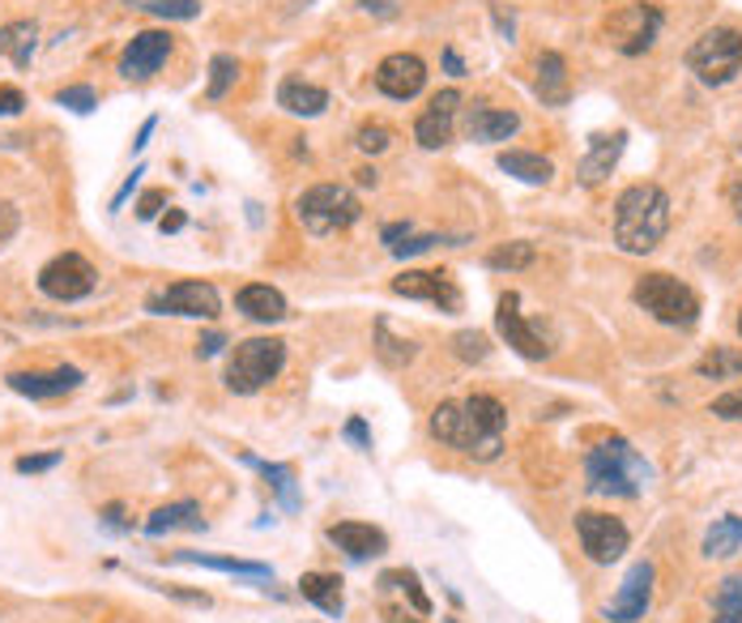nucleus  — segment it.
Instances as JSON below:
<instances>
[{"label": "nucleus", "instance_id": "47", "mask_svg": "<svg viewBox=\"0 0 742 623\" xmlns=\"http://www.w3.org/2000/svg\"><path fill=\"white\" fill-rule=\"evenodd\" d=\"M342 436H346L354 449H363V453L372 449V431H367V423H363V418H350L346 427H342Z\"/></svg>", "mask_w": 742, "mask_h": 623}, {"label": "nucleus", "instance_id": "14", "mask_svg": "<svg viewBox=\"0 0 742 623\" xmlns=\"http://www.w3.org/2000/svg\"><path fill=\"white\" fill-rule=\"evenodd\" d=\"M653 564L641 560V564H632L628 576H623V585H619V594L601 607V620L610 623H636L648 615V602H653Z\"/></svg>", "mask_w": 742, "mask_h": 623}, {"label": "nucleus", "instance_id": "60", "mask_svg": "<svg viewBox=\"0 0 742 623\" xmlns=\"http://www.w3.org/2000/svg\"><path fill=\"white\" fill-rule=\"evenodd\" d=\"M445 623H457V620H445Z\"/></svg>", "mask_w": 742, "mask_h": 623}, {"label": "nucleus", "instance_id": "6", "mask_svg": "<svg viewBox=\"0 0 742 623\" xmlns=\"http://www.w3.org/2000/svg\"><path fill=\"white\" fill-rule=\"evenodd\" d=\"M295 218L307 235H333V231L354 227L363 218V206L346 184H312L307 193H299Z\"/></svg>", "mask_w": 742, "mask_h": 623}, {"label": "nucleus", "instance_id": "7", "mask_svg": "<svg viewBox=\"0 0 742 623\" xmlns=\"http://www.w3.org/2000/svg\"><path fill=\"white\" fill-rule=\"evenodd\" d=\"M688 69L704 86H730L742 69V35L734 26H713L688 48Z\"/></svg>", "mask_w": 742, "mask_h": 623}, {"label": "nucleus", "instance_id": "25", "mask_svg": "<svg viewBox=\"0 0 742 623\" xmlns=\"http://www.w3.org/2000/svg\"><path fill=\"white\" fill-rule=\"evenodd\" d=\"M278 107L291 111V115L312 120V115H325L329 90H320V86H312V82H303V77H287V82L278 86Z\"/></svg>", "mask_w": 742, "mask_h": 623}, {"label": "nucleus", "instance_id": "36", "mask_svg": "<svg viewBox=\"0 0 742 623\" xmlns=\"http://www.w3.org/2000/svg\"><path fill=\"white\" fill-rule=\"evenodd\" d=\"M380 585H397L405 598H410V607H414V615H431V598L423 594V585H418V576L410 569H401V572H385L380 576Z\"/></svg>", "mask_w": 742, "mask_h": 623}, {"label": "nucleus", "instance_id": "3", "mask_svg": "<svg viewBox=\"0 0 742 623\" xmlns=\"http://www.w3.org/2000/svg\"><path fill=\"white\" fill-rule=\"evenodd\" d=\"M648 482H653V466L644 462L623 436L597 444L594 453L585 457V487H589L594 496L636 500V496H644Z\"/></svg>", "mask_w": 742, "mask_h": 623}, {"label": "nucleus", "instance_id": "20", "mask_svg": "<svg viewBox=\"0 0 742 623\" xmlns=\"http://www.w3.org/2000/svg\"><path fill=\"white\" fill-rule=\"evenodd\" d=\"M628 150V133L619 129V133H597L589 137V150L581 158V167H576V180L585 184V188H597L615 167H619V158Z\"/></svg>", "mask_w": 742, "mask_h": 623}, {"label": "nucleus", "instance_id": "9", "mask_svg": "<svg viewBox=\"0 0 742 623\" xmlns=\"http://www.w3.org/2000/svg\"><path fill=\"white\" fill-rule=\"evenodd\" d=\"M576 538H581V551H585L594 564L623 560V551H628V542H632V534H628L623 521L610 517V513H594V509L576 513Z\"/></svg>", "mask_w": 742, "mask_h": 623}, {"label": "nucleus", "instance_id": "55", "mask_svg": "<svg viewBox=\"0 0 742 623\" xmlns=\"http://www.w3.org/2000/svg\"><path fill=\"white\" fill-rule=\"evenodd\" d=\"M445 69L452 73V77H465V64H461V56H457V48H445Z\"/></svg>", "mask_w": 742, "mask_h": 623}, {"label": "nucleus", "instance_id": "59", "mask_svg": "<svg viewBox=\"0 0 742 623\" xmlns=\"http://www.w3.org/2000/svg\"><path fill=\"white\" fill-rule=\"evenodd\" d=\"M739 333H742V312H739Z\"/></svg>", "mask_w": 742, "mask_h": 623}, {"label": "nucleus", "instance_id": "43", "mask_svg": "<svg viewBox=\"0 0 742 623\" xmlns=\"http://www.w3.org/2000/svg\"><path fill=\"white\" fill-rule=\"evenodd\" d=\"M713 415L726 418V423H742V389H730L713 402Z\"/></svg>", "mask_w": 742, "mask_h": 623}, {"label": "nucleus", "instance_id": "10", "mask_svg": "<svg viewBox=\"0 0 742 623\" xmlns=\"http://www.w3.org/2000/svg\"><path fill=\"white\" fill-rule=\"evenodd\" d=\"M146 308L154 316H193V320H214L222 312L218 286L214 282H171L167 291L149 295Z\"/></svg>", "mask_w": 742, "mask_h": 623}, {"label": "nucleus", "instance_id": "27", "mask_svg": "<svg viewBox=\"0 0 742 623\" xmlns=\"http://www.w3.org/2000/svg\"><path fill=\"white\" fill-rule=\"evenodd\" d=\"M167 529H205L200 504L180 500V504H162V509H154L149 521H146V534L149 538H158V534H167Z\"/></svg>", "mask_w": 742, "mask_h": 623}, {"label": "nucleus", "instance_id": "56", "mask_svg": "<svg viewBox=\"0 0 742 623\" xmlns=\"http://www.w3.org/2000/svg\"><path fill=\"white\" fill-rule=\"evenodd\" d=\"M354 180H358L363 188H376V171H372V167H363V171H354Z\"/></svg>", "mask_w": 742, "mask_h": 623}, {"label": "nucleus", "instance_id": "13", "mask_svg": "<svg viewBox=\"0 0 742 623\" xmlns=\"http://www.w3.org/2000/svg\"><path fill=\"white\" fill-rule=\"evenodd\" d=\"M495 329H499V338L521 355V359H546L550 355V342H546L543 333L521 316V295L516 291H508L503 300H499V312H495Z\"/></svg>", "mask_w": 742, "mask_h": 623}, {"label": "nucleus", "instance_id": "28", "mask_svg": "<svg viewBox=\"0 0 742 623\" xmlns=\"http://www.w3.org/2000/svg\"><path fill=\"white\" fill-rule=\"evenodd\" d=\"M739 551H742V517L726 513V517L713 521L708 534H704V560H730V555H739Z\"/></svg>", "mask_w": 742, "mask_h": 623}, {"label": "nucleus", "instance_id": "15", "mask_svg": "<svg viewBox=\"0 0 742 623\" xmlns=\"http://www.w3.org/2000/svg\"><path fill=\"white\" fill-rule=\"evenodd\" d=\"M423 86H427V64L414 52H393L376 64V90L397 99V103L418 99Z\"/></svg>", "mask_w": 742, "mask_h": 623}, {"label": "nucleus", "instance_id": "30", "mask_svg": "<svg viewBox=\"0 0 742 623\" xmlns=\"http://www.w3.org/2000/svg\"><path fill=\"white\" fill-rule=\"evenodd\" d=\"M180 564H197V569H214V572H231V576H252V581H269L273 569L265 564H252V560H231V555H200V551H175Z\"/></svg>", "mask_w": 742, "mask_h": 623}, {"label": "nucleus", "instance_id": "18", "mask_svg": "<svg viewBox=\"0 0 742 623\" xmlns=\"http://www.w3.org/2000/svg\"><path fill=\"white\" fill-rule=\"evenodd\" d=\"M329 542L342 555H350V560H380L389 551V534L367 525V521H338V525H329Z\"/></svg>", "mask_w": 742, "mask_h": 623}, {"label": "nucleus", "instance_id": "52", "mask_svg": "<svg viewBox=\"0 0 742 623\" xmlns=\"http://www.w3.org/2000/svg\"><path fill=\"white\" fill-rule=\"evenodd\" d=\"M154 129H158V115H149L146 124L137 129V137H133V150H137V155H142V150H146V146H149V137H154Z\"/></svg>", "mask_w": 742, "mask_h": 623}, {"label": "nucleus", "instance_id": "24", "mask_svg": "<svg viewBox=\"0 0 742 623\" xmlns=\"http://www.w3.org/2000/svg\"><path fill=\"white\" fill-rule=\"evenodd\" d=\"M534 90L546 107H563L572 99V77H568V60L559 52L538 56V77H534Z\"/></svg>", "mask_w": 742, "mask_h": 623}, {"label": "nucleus", "instance_id": "57", "mask_svg": "<svg viewBox=\"0 0 742 623\" xmlns=\"http://www.w3.org/2000/svg\"><path fill=\"white\" fill-rule=\"evenodd\" d=\"M385 620H389V623H423V620H410V615H401V611H385Z\"/></svg>", "mask_w": 742, "mask_h": 623}, {"label": "nucleus", "instance_id": "23", "mask_svg": "<svg viewBox=\"0 0 742 623\" xmlns=\"http://www.w3.org/2000/svg\"><path fill=\"white\" fill-rule=\"evenodd\" d=\"M299 594H303L312 607H320L329 620H342V611H346L342 576H338V572H303V576H299Z\"/></svg>", "mask_w": 742, "mask_h": 623}, {"label": "nucleus", "instance_id": "41", "mask_svg": "<svg viewBox=\"0 0 742 623\" xmlns=\"http://www.w3.org/2000/svg\"><path fill=\"white\" fill-rule=\"evenodd\" d=\"M440 244H461V240H445V235H410V240H401L393 248L397 260L405 257H423V253H431V248H440Z\"/></svg>", "mask_w": 742, "mask_h": 623}, {"label": "nucleus", "instance_id": "17", "mask_svg": "<svg viewBox=\"0 0 742 623\" xmlns=\"http://www.w3.org/2000/svg\"><path fill=\"white\" fill-rule=\"evenodd\" d=\"M82 371L77 367H51V371H9L4 384L31 402H48V398H64L73 389H82Z\"/></svg>", "mask_w": 742, "mask_h": 623}, {"label": "nucleus", "instance_id": "53", "mask_svg": "<svg viewBox=\"0 0 742 623\" xmlns=\"http://www.w3.org/2000/svg\"><path fill=\"white\" fill-rule=\"evenodd\" d=\"M184 222H188V218H184V209H171L158 227H162V235H175V231H184Z\"/></svg>", "mask_w": 742, "mask_h": 623}, {"label": "nucleus", "instance_id": "16", "mask_svg": "<svg viewBox=\"0 0 742 623\" xmlns=\"http://www.w3.org/2000/svg\"><path fill=\"white\" fill-rule=\"evenodd\" d=\"M171 56V30H137L120 56V77L124 82H149Z\"/></svg>", "mask_w": 742, "mask_h": 623}, {"label": "nucleus", "instance_id": "45", "mask_svg": "<svg viewBox=\"0 0 742 623\" xmlns=\"http://www.w3.org/2000/svg\"><path fill=\"white\" fill-rule=\"evenodd\" d=\"M162 206H167V193H162V188H149L146 197L137 201V218H142V222H154Z\"/></svg>", "mask_w": 742, "mask_h": 623}, {"label": "nucleus", "instance_id": "58", "mask_svg": "<svg viewBox=\"0 0 742 623\" xmlns=\"http://www.w3.org/2000/svg\"><path fill=\"white\" fill-rule=\"evenodd\" d=\"M734 218H739V222H742V184H739V188H734Z\"/></svg>", "mask_w": 742, "mask_h": 623}, {"label": "nucleus", "instance_id": "37", "mask_svg": "<svg viewBox=\"0 0 742 623\" xmlns=\"http://www.w3.org/2000/svg\"><path fill=\"white\" fill-rule=\"evenodd\" d=\"M487 265H491V269H508V273H512V269H530V265H534V244H530V240L499 244L491 257H487Z\"/></svg>", "mask_w": 742, "mask_h": 623}, {"label": "nucleus", "instance_id": "39", "mask_svg": "<svg viewBox=\"0 0 742 623\" xmlns=\"http://www.w3.org/2000/svg\"><path fill=\"white\" fill-rule=\"evenodd\" d=\"M142 9L154 17H167V22H193L200 13V0H146Z\"/></svg>", "mask_w": 742, "mask_h": 623}, {"label": "nucleus", "instance_id": "35", "mask_svg": "<svg viewBox=\"0 0 742 623\" xmlns=\"http://www.w3.org/2000/svg\"><path fill=\"white\" fill-rule=\"evenodd\" d=\"M247 466H256L269 482H273V491L282 496V509L287 513H295L299 509V487H295V474H291V466H269V462H256V457H244Z\"/></svg>", "mask_w": 742, "mask_h": 623}, {"label": "nucleus", "instance_id": "19", "mask_svg": "<svg viewBox=\"0 0 742 623\" xmlns=\"http://www.w3.org/2000/svg\"><path fill=\"white\" fill-rule=\"evenodd\" d=\"M457 107H461V95L457 90H440L427 111L414 120V142L423 146V150H440L452 142V115H457Z\"/></svg>", "mask_w": 742, "mask_h": 623}, {"label": "nucleus", "instance_id": "48", "mask_svg": "<svg viewBox=\"0 0 742 623\" xmlns=\"http://www.w3.org/2000/svg\"><path fill=\"white\" fill-rule=\"evenodd\" d=\"M26 107V95L17 86H0V115H22Z\"/></svg>", "mask_w": 742, "mask_h": 623}, {"label": "nucleus", "instance_id": "8", "mask_svg": "<svg viewBox=\"0 0 742 623\" xmlns=\"http://www.w3.org/2000/svg\"><path fill=\"white\" fill-rule=\"evenodd\" d=\"M95 286H99V269L82 253H60L39 269V291L56 304H77L95 295Z\"/></svg>", "mask_w": 742, "mask_h": 623}, {"label": "nucleus", "instance_id": "40", "mask_svg": "<svg viewBox=\"0 0 742 623\" xmlns=\"http://www.w3.org/2000/svg\"><path fill=\"white\" fill-rule=\"evenodd\" d=\"M56 103L77 111V115H90L99 107V90L95 86H64V90H56Z\"/></svg>", "mask_w": 742, "mask_h": 623}, {"label": "nucleus", "instance_id": "4", "mask_svg": "<svg viewBox=\"0 0 742 623\" xmlns=\"http://www.w3.org/2000/svg\"><path fill=\"white\" fill-rule=\"evenodd\" d=\"M632 300H636V308H644L653 320H661L670 329H692L695 320H700V295L688 282L670 278V273H644V278H636Z\"/></svg>", "mask_w": 742, "mask_h": 623}, {"label": "nucleus", "instance_id": "51", "mask_svg": "<svg viewBox=\"0 0 742 623\" xmlns=\"http://www.w3.org/2000/svg\"><path fill=\"white\" fill-rule=\"evenodd\" d=\"M495 26H499V35H503V44H512V39H516V22H512V13H503L499 4H495Z\"/></svg>", "mask_w": 742, "mask_h": 623}, {"label": "nucleus", "instance_id": "42", "mask_svg": "<svg viewBox=\"0 0 742 623\" xmlns=\"http://www.w3.org/2000/svg\"><path fill=\"white\" fill-rule=\"evenodd\" d=\"M389 142H393V133H389L385 124H363L358 137H354V146H358L363 155H380V150H389Z\"/></svg>", "mask_w": 742, "mask_h": 623}, {"label": "nucleus", "instance_id": "34", "mask_svg": "<svg viewBox=\"0 0 742 623\" xmlns=\"http://www.w3.org/2000/svg\"><path fill=\"white\" fill-rule=\"evenodd\" d=\"M376 355L389 367H401L414 359V342H410V338H393V333H389V320H376Z\"/></svg>", "mask_w": 742, "mask_h": 623}, {"label": "nucleus", "instance_id": "11", "mask_svg": "<svg viewBox=\"0 0 742 623\" xmlns=\"http://www.w3.org/2000/svg\"><path fill=\"white\" fill-rule=\"evenodd\" d=\"M393 295H401V300H423V304L448 312V316H457L461 304H465V300H461V286L452 282L448 269H405L401 278H393Z\"/></svg>", "mask_w": 742, "mask_h": 623}, {"label": "nucleus", "instance_id": "54", "mask_svg": "<svg viewBox=\"0 0 742 623\" xmlns=\"http://www.w3.org/2000/svg\"><path fill=\"white\" fill-rule=\"evenodd\" d=\"M102 525H111V529H129L124 509H120V504H107V509H102Z\"/></svg>", "mask_w": 742, "mask_h": 623}, {"label": "nucleus", "instance_id": "5", "mask_svg": "<svg viewBox=\"0 0 742 623\" xmlns=\"http://www.w3.org/2000/svg\"><path fill=\"white\" fill-rule=\"evenodd\" d=\"M287 367V342L282 338H247L235 342L231 359H227V389L231 393H260L269 380H278V371Z\"/></svg>", "mask_w": 742, "mask_h": 623}, {"label": "nucleus", "instance_id": "46", "mask_svg": "<svg viewBox=\"0 0 742 623\" xmlns=\"http://www.w3.org/2000/svg\"><path fill=\"white\" fill-rule=\"evenodd\" d=\"M142 175H146V167H133V175H129V180L120 184V193L111 197V213H120V209H124V201H129V197L137 193V184H142Z\"/></svg>", "mask_w": 742, "mask_h": 623}, {"label": "nucleus", "instance_id": "32", "mask_svg": "<svg viewBox=\"0 0 742 623\" xmlns=\"http://www.w3.org/2000/svg\"><path fill=\"white\" fill-rule=\"evenodd\" d=\"M695 376H704V380H730V376H742V351H734V346H713V351L695 364Z\"/></svg>", "mask_w": 742, "mask_h": 623}, {"label": "nucleus", "instance_id": "38", "mask_svg": "<svg viewBox=\"0 0 742 623\" xmlns=\"http://www.w3.org/2000/svg\"><path fill=\"white\" fill-rule=\"evenodd\" d=\"M452 351H457V359H465V364H483V359L491 355V342H487V333H478V329H461V333L452 338Z\"/></svg>", "mask_w": 742, "mask_h": 623}, {"label": "nucleus", "instance_id": "44", "mask_svg": "<svg viewBox=\"0 0 742 623\" xmlns=\"http://www.w3.org/2000/svg\"><path fill=\"white\" fill-rule=\"evenodd\" d=\"M64 462V453H39V457H17V474H48Z\"/></svg>", "mask_w": 742, "mask_h": 623}, {"label": "nucleus", "instance_id": "29", "mask_svg": "<svg viewBox=\"0 0 742 623\" xmlns=\"http://www.w3.org/2000/svg\"><path fill=\"white\" fill-rule=\"evenodd\" d=\"M35 44H39V26H35V22H9V26H0V56H13L17 69H31Z\"/></svg>", "mask_w": 742, "mask_h": 623}, {"label": "nucleus", "instance_id": "26", "mask_svg": "<svg viewBox=\"0 0 742 623\" xmlns=\"http://www.w3.org/2000/svg\"><path fill=\"white\" fill-rule=\"evenodd\" d=\"M499 171L521 180V184H550L555 175V162L543 155H530V150H503L499 155Z\"/></svg>", "mask_w": 742, "mask_h": 623}, {"label": "nucleus", "instance_id": "22", "mask_svg": "<svg viewBox=\"0 0 742 623\" xmlns=\"http://www.w3.org/2000/svg\"><path fill=\"white\" fill-rule=\"evenodd\" d=\"M235 308L244 312L247 320H256V325H278V320H287V295L278 291V286H269V282H247L240 286V295H235Z\"/></svg>", "mask_w": 742, "mask_h": 623}, {"label": "nucleus", "instance_id": "31", "mask_svg": "<svg viewBox=\"0 0 742 623\" xmlns=\"http://www.w3.org/2000/svg\"><path fill=\"white\" fill-rule=\"evenodd\" d=\"M235 77H240V60L231 52H214L209 56V86H205V99H209V103H222V99L231 95Z\"/></svg>", "mask_w": 742, "mask_h": 623}, {"label": "nucleus", "instance_id": "21", "mask_svg": "<svg viewBox=\"0 0 742 623\" xmlns=\"http://www.w3.org/2000/svg\"><path fill=\"white\" fill-rule=\"evenodd\" d=\"M516 129H521V115L508 111V107L478 103L470 107V115H465V137L478 142V146H499V142L516 137Z\"/></svg>", "mask_w": 742, "mask_h": 623}, {"label": "nucleus", "instance_id": "2", "mask_svg": "<svg viewBox=\"0 0 742 623\" xmlns=\"http://www.w3.org/2000/svg\"><path fill=\"white\" fill-rule=\"evenodd\" d=\"M670 231V197L661 184H632L615 201V244L632 257L653 253Z\"/></svg>", "mask_w": 742, "mask_h": 623}, {"label": "nucleus", "instance_id": "33", "mask_svg": "<svg viewBox=\"0 0 742 623\" xmlns=\"http://www.w3.org/2000/svg\"><path fill=\"white\" fill-rule=\"evenodd\" d=\"M713 623H742V576H726L713 594Z\"/></svg>", "mask_w": 742, "mask_h": 623}, {"label": "nucleus", "instance_id": "1", "mask_svg": "<svg viewBox=\"0 0 742 623\" xmlns=\"http://www.w3.org/2000/svg\"><path fill=\"white\" fill-rule=\"evenodd\" d=\"M503 427H508V411L491 393H474L465 402H440L431 415V436L474 457V462H495L503 449Z\"/></svg>", "mask_w": 742, "mask_h": 623}, {"label": "nucleus", "instance_id": "50", "mask_svg": "<svg viewBox=\"0 0 742 623\" xmlns=\"http://www.w3.org/2000/svg\"><path fill=\"white\" fill-rule=\"evenodd\" d=\"M222 346H227V338L222 333H205L197 342V359H214V355H222Z\"/></svg>", "mask_w": 742, "mask_h": 623}, {"label": "nucleus", "instance_id": "49", "mask_svg": "<svg viewBox=\"0 0 742 623\" xmlns=\"http://www.w3.org/2000/svg\"><path fill=\"white\" fill-rule=\"evenodd\" d=\"M410 235H414V227H410V222H385V231H380V240L389 244V253H393L401 240H410Z\"/></svg>", "mask_w": 742, "mask_h": 623}, {"label": "nucleus", "instance_id": "12", "mask_svg": "<svg viewBox=\"0 0 742 623\" xmlns=\"http://www.w3.org/2000/svg\"><path fill=\"white\" fill-rule=\"evenodd\" d=\"M610 39H615V48L623 56H641L653 48V39H657V30H661V9L657 4H628V9H619L615 17H610Z\"/></svg>", "mask_w": 742, "mask_h": 623}]
</instances>
